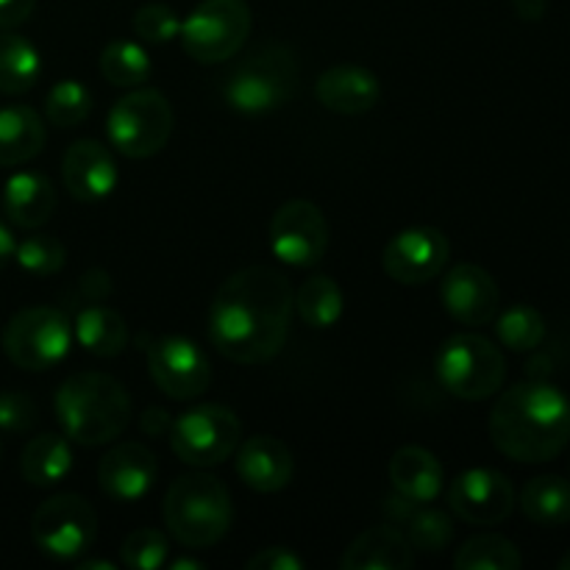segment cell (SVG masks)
I'll use <instances>...</instances> for the list:
<instances>
[{
	"label": "cell",
	"mask_w": 570,
	"mask_h": 570,
	"mask_svg": "<svg viewBox=\"0 0 570 570\" xmlns=\"http://www.w3.org/2000/svg\"><path fill=\"white\" fill-rule=\"evenodd\" d=\"M295 315L287 278L265 265L232 273L209 309V340L217 354L237 365H262L282 354Z\"/></svg>",
	"instance_id": "6da1fadb"
},
{
	"label": "cell",
	"mask_w": 570,
	"mask_h": 570,
	"mask_svg": "<svg viewBox=\"0 0 570 570\" xmlns=\"http://www.w3.org/2000/svg\"><path fill=\"white\" fill-rule=\"evenodd\" d=\"M488 432L501 454L523 465L557 460L570 443V399L540 379L512 384L495 401Z\"/></svg>",
	"instance_id": "7a4b0ae2"
},
{
	"label": "cell",
	"mask_w": 570,
	"mask_h": 570,
	"mask_svg": "<svg viewBox=\"0 0 570 570\" xmlns=\"http://www.w3.org/2000/svg\"><path fill=\"white\" fill-rule=\"evenodd\" d=\"M53 406L65 438L83 449L115 443L131 423L128 390L109 373H72L56 390Z\"/></svg>",
	"instance_id": "3957f363"
},
{
	"label": "cell",
	"mask_w": 570,
	"mask_h": 570,
	"mask_svg": "<svg viewBox=\"0 0 570 570\" xmlns=\"http://www.w3.org/2000/svg\"><path fill=\"white\" fill-rule=\"evenodd\" d=\"M161 515L176 543L187 549H209L232 529V493L212 473H184L167 488Z\"/></svg>",
	"instance_id": "277c9868"
},
{
	"label": "cell",
	"mask_w": 570,
	"mask_h": 570,
	"mask_svg": "<svg viewBox=\"0 0 570 570\" xmlns=\"http://www.w3.org/2000/svg\"><path fill=\"white\" fill-rule=\"evenodd\" d=\"M298 89V61L287 45L267 42L250 50L223 83L228 109L239 115H267L289 104Z\"/></svg>",
	"instance_id": "5b68a950"
},
{
	"label": "cell",
	"mask_w": 570,
	"mask_h": 570,
	"mask_svg": "<svg viewBox=\"0 0 570 570\" xmlns=\"http://www.w3.org/2000/svg\"><path fill=\"white\" fill-rule=\"evenodd\" d=\"M434 373L454 399L484 401L504 387L507 360L504 351L482 334H454L440 345Z\"/></svg>",
	"instance_id": "8992f818"
},
{
	"label": "cell",
	"mask_w": 570,
	"mask_h": 570,
	"mask_svg": "<svg viewBox=\"0 0 570 570\" xmlns=\"http://www.w3.org/2000/svg\"><path fill=\"white\" fill-rule=\"evenodd\" d=\"M173 122V106L159 89L134 87L109 109L106 139L126 159H150L170 142Z\"/></svg>",
	"instance_id": "52a82bcc"
},
{
	"label": "cell",
	"mask_w": 570,
	"mask_h": 570,
	"mask_svg": "<svg viewBox=\"0 0 570 570\" xmlns=\"http://www.w3.org/2000/svg\"><path fill=\"white\" fill-rule=\"evenodd\" d=\"M254 14L245 0H200L181 20V48L198 65H220L250 37Z\"/></svg>",
	"instance_id": "ba28073f"
},
{
	"label": "cell",
	"mask_w": 570,
	"mask_h": 570,
	"mask_svg": "<svg viewBox=\"0 0 570 570\" xmlns=\"http://www.w3.org/2000/svg\"><path fill=\"white\" fill-rule=\"evenodd\" d=\"M72 345L70 317L53 306H28L9 321L3 351L11 365L28 373H42L59 365Z\"/></svg>",
	"instance_id": "9c48e42d"
},
{
	"label": "cell",
	"mask_w": 570,
	"mask_h": 570,
	"mask_svg": "<svg viewBox=\"0 0 570 570\" xmlns=\"http://www.w3.org/2000/svg\"><path fill=\"white\" fill-rule=\"evenodd\" d=\"M170 449L184 465L215 468L237 451L243 423L223 404H198L173 421Z\"/></svg>",
	"instance_id": "30bf717a"
},
{
	"label": "cell",
	"mask_w": 570,
	"mask_h": 570,
	"mask_svg": "<svg viewBox=\"0 0 570 570\" xmlns=\"http://www.w3.org/2000/svg\"><path fill=\"white\" fill-rule=\"evenodd\" d=\"M98 538V515L78 493L50 495L31 518V540L50 560H78Z\"/></svg>",
	"instance_id": "8fae6325"
},
{
	"label": "cell",
	"mask_w": 570,
	"mask_h": 570,
	"mask_svg": "<svg viewBox=\"0 0 570 570\" xmlns=\"http://www.w3.org/2000/svg\"><path fill=\"white\" fill-rule=\"evenodd\" d=\"M332 228L321 206L295 198L276 209L271 220V250L278 262L289 267L321 265L328 250Z\"/></svg>",
	"instance_id": "7c38bea8"
},
{
	"label": "cell",
	"mask_w": 570,
	"mask_h": 570,
	"mask_svg": "<svg viewBox=\"0 0 570 570\" xmlns=\"http://www.w3.org/2000/svg\"><path fill=\"white\" fill-rule=\"evenodd\" d=\"M145 356H148L150 379L167 399L193 401L209 390L212 362L193 340L181 334H167V337L154 340Z\"/></svg>",
	"instance_id": "4fadbf2b"
},
{
	"label": "cell",
	"mask_w": 570,
	"mask_h": 570,
	"mask_svg": "<svg viewBox=\"0 0 570 570\" xmlns=\"http://www.w3.org/2000/svg\"><path fill=\"white\" fill-rule=\"evenodd\" d=\"M451 245L440 228L412 226L395 234L382 254L384 273L404 287H417L443 273Z\"/></svg>",
	"instance_id": "5bb4252c"
},
{
	"label": "cell",
	"mask_w": 570,
	"mask_h": 570,
	"mask_svg": "<svg viewBox=\"0 0 570 570\" xmlns=\"http://www.w3.org/2000/svg\"><path fill=\"white\" fill-rule=\"evenodd\" d=\"M449 507L471 527H495L515 510V488L493 468H471L449 488Z\"/></svg>",
	"instance_id": "9a60e30c"
},
{
	"label": "cell",
	"mask_w": 570,
	"mask_h": 570,
	"mask_svg": "<svg viewBox=\"0 0 570 570\" xmlns=\"http://www.w3.org/2000/svg\"><path fill=\"white\" fill-rule=\"evenodd\" d=\"M440 304L465 326H484L499 315L501 293L495 278L473 262H460L440 282Z\"/></svg>",
	"instance_id": "2e32d148"
},
{
	"label": "cell",
	"mask_w": 570,
	"mask_h": 570,
	"mask_svg": "<svg viewBox=\"0 0 570 570\" xmlns=\"http://www.w3.org/2000/svg\"><path fill=\"white\" fill-rule=\"evenodd\" d=\"M61 181L70 198L81 204H98L117 187V161L98 139H78L61 159Z\"/></svg>",
	"instance_id": "e0dca14e"
},
{
	"label": "cell",
	"mask_w": 570,
	"mask_h": 570,
	"mask_svg": "<svg viewBox=\"0 0 570 570\" xmlns=\"http://www.w3.org/2000/svg\"><path fill=\"white\" fill-rule=\"evenodd\" d=\"M156 456L142 443H117L98 462V484L111 501L134 504L154 490Z\"/></svg>",
	"instance_id": "ac0fdd59"
},
{
	"label": "cell",
	"mask_w": 570,
	"mask_h": 570,
	"mask_svg": "<svg viewBox=\"0 0 570 570\" xmlns=\"http://www.w3.org/2000/svg\"><path fill=\"white\" fill-rule=\"evenodd\" d=\"M237 476L254 493H278L293 482V451L271 434H256L237 445Z\"/></svg>",
	"instance_id": "d6986e66"
},
{
	"label": "cell",
	"mask_w": 570,
	"mask_h": 570,
	"mask_svg": "<svg viewBox=\"0 0 570 570\" xmlns=\"http://www.w3.org/2000/svg\"><path fill=\"white\" fill-rule=\"evenodd\" d=\"M315 98L323 109L343 117L371 111L382 98L376 72L360 65H334L323 70L315 81Z\"/></svg>",
	"instance_id": "ffe728a7"
},
{
	"label": "cell",
	"mask_w": 570,
	"mask_h": 570,
	"mask_svg": "<svg viewBox=\"0 0 570 570\" xmlns=\"http://www.w3.org/2000/svg\"><path fill=\"white\" fill-rule=\"evenodd\" d=\"M412 566H415V549L393 523L365 529L340 557L343 570H410Z\"/></svg>",
	"instance_id": "44dd1931"
},
{
	"label": "cell",
	"mask_w": 570,
	"mask_h": 570,
	"mask_svg": "<svg viewBox=\"0 0 570 570\" xmlns=\"http://www.w3.org/2000/svg\"><path fill=\"white\" fill-rule=\"evenodd\" d=\"M56 212V187L42 173L22 170L9 176L3 184V215L9 217L11 226L33 228L45 226Z\"/></svg>",
	"instance_id": "7402d4cb"
},
{
	"label": "cell",
	"mask_w": 570,
	"mask_h": 570,
	"mask_svg": "<svg viewBox=\"0 0 570 570\" xmlns=\"http://www.w3.org/2000/svg\"><path fill=\"white\" fill-rule=\"evenodd\" d=\"M387 473L395 493L415 501V504H432L443 493V465L423 445H404V449L395 451Z\"/></svg>",
	"instance_id": "603a6c76"
},
{
	"label": "cell",
	"mask_w": 570,
	"mask_h": 570,
	"mask_svg": "<svg viewBox=\"0 0 570 570\" xmlns=\"http://www.w3.org/2000/svg\"><path fill=\"white\" fill-rule=\"evenodd\" d=\"M45 139V122L31 106L11 104L0 109V167H17L37 159Z\"/></svg>",
	"instance_id": "cb8c5ba5"
},
{
	"label": "cell",
	"mask_w": 570,
	"mask_h": 570,
	"mask_svg": "<svg viewBox=\"0 0 570 570\" xmlns=\"http://www.w3.org/2000/svg\"><path fill=\"white\" fill-rule=\"evenodd\" d=\"M72 340L98 360H115L128 345V323L111 306H83L72 321Z\"/></svg>",
	"instance_id": "d4e9b609"
},
{
	"label": "cell",
	"mask_w": 570,
	"mask_h": 570,
	"mask_svg": "<svg viewBox=\"0 0 570 570\" xmlns=\"http://www.w3.org/2000/svg\"><path fill=\"white\" fill-rule=\"evenodd\" d=\"M72 449L70 440L61 434L45 432L28 440L20 456V473L31 488H53L70 473Z\"/></svg>",
	"instance_id": "484cf974"
},
{
	"label": "cell",
	"mask_w": 570,
	"mask_h": 570,
	"mask_svg": "<svg viewBox=\"0 0 570 570\" xmlns=\"http://www.w3.org/2000/svg\"><path fill=\"white\" fill-rule=\"evenodd\" d=\"M521 512L538 527H566L570 523V482L562 476H538L523 484Z\"/></svg>",
	"instance_id": "4316f807"
},
{
	"label": "cell",
	"mask_w": 570,
	"mask_h": 570,
	"mask_svg": "<svg viewBox=\"0 0 570 570\" xmlns=\"http://www.w3.org/2000/svg\"><path fill=\"white\" fill-rule=\"evenodd\" d=\"M42 76V56L31 39L14 31H0V92L22 95Z\"/></svg>",
	"instance_id": "83f0119b"
},
{
	"label": "cell",
	"mask_w": 570,
	"mask_h": 570,
	"mask_svg": "<svg viewBox=\"0 0 570 570\" xmlns=\"http://www.w3.org/2000/svg\"><path fill=\"white\" fill-rule=\"evenodd\" d=\"M345 295L332 276H312L295 293V315L315 332L334 328L343 321Z\"/></svg>",
	"instance_id": "f1b7e54d"
},
{
	"label": "cell",
	"mask_w": 570,
	"mask_h": 570,
	"mask_svg": "<svg viewBox=\"0 0 570 570\" xmlns=\"http://www.w3.org/2000/svg\"><path fill=\"white\" fill-rule=\"evenodd\" d=\"M154 72L148 50L139 42H128V39H115L100 50V76L111 83V87H142Z\"/></svg>",
	"instance_id": "f546056e"
},
{
	"label": "cell",
	"mask_w": 570,
	"mask_h": 570,
	"mask_svg": "<svg viewBox=\"0 0 570 570\" xmlns=\"http://www.w3.org/2000/svg\"><path fill=\"white\" fill-rule=\"evenodd\" d=\"M521 566L518 546L501 534H476L454 554L456 570H518Z\"/></svg>",
	"instance_id": "4dcf8cb0"
},
{
	"label": "cell",
	"mask_w": 570,
	"mask_h": 570,
	"mask_svg": "<svg viewBox=\"0 0 570 570\" xmlns=\"http://www.w3.org/2000/svg\"><path fill=\"white\" fill-rule=\"evenodd\" d=\"M495 321V337L504 348L515 351V354H527V351L540 348L546 340V321L534 306L529 304H512Z\"/></svg>",
	"instance_id": "1f68e13d"
},
{
	"label": "cell",
	"mask_w": 570,
	"mask_h": 570,
	"mask_svg": "<svg viewBox=\"0 0 570 570\" xmlns=\"http://www.w3.org/2000/svg\"><path fill=\"white\" fill-rule=\"evenodd\" d=\"M406 527V540L415 549V554H440L454 540V521L449 512L434 510V507H417L410 515Z\"/></svg>",
	"instance_id": "d6a6232c"
},
{
	"label": "cell",
	"mask_w": 570,
	"mask_h": 570,
	"mask_svg": "<svg viewBox=\"0 0 570 570\" xmlns=\"http://www.w3.org/2000/svg\"><path fill=\"white\" fill-rule=\"evenodd\" d=\"M89 111H92V95L76 78H65V81L53 83V89L45 98V117L56 128L81 126Z\"/></svg>",
	"instance_id": "836d02e7"
},
{
	"label": "cell",
	"mask_w": 570,
	"mask_h": 570,
	"mask_svg": "<svg viewBox=\"0 0 570 570\" xmlns=\"http://www.w3.org/2000/svg\"><path fill=\"white\" fill-rule=\"evenodd\" d=\"M14 262L31 276H53L65 267L67 248L61 245V239L50 237V234H31L17 243Z\"/></svg>",
	"instance_id": "e575fe53"
},
{
	"label": "cell",
	"mask_w": 570,
	"mask_h": 570,
	"mask_svg": "<svg viewBox=\"0 0 570 570\" xmlns=\"http://www.w3.org/2000/svg\"><path fill=\"white\" fill-rule=\"evenodd\" d=\"M170 560V540L159 529H137L120 546V562L137 570H159Z\"/></svg>",
	"instance_id": "d590c367"
},
{
	"label": "cell",
	"mask_w": 570,
	"mask_h": 570,
	"mask_svg": "<svg viewBox=\"0 0 570 570\" xmlns=\"http://www.w3.org/2000/svg\"><path fill=\"white\" fill-rule=\"evenodd\" d=\"M134 33L148 45H167L178 37L181 31V20H178L176 9L165 3H145L134 11Z\"/></svg>",
	"instance_id": "8d00e7d4"
},
{
	"label": "cell",
	"mask_w": 570,
	"mask_h": 570,
	"mask_svg": "<svg viewBox=\"0 0 570 570\" xmlns=\"http://www.w3.org/2000/svg\"><path fill=\"white\" fill-rule=\"evenodd\" d=\"M37 423V404L20 390H0V432L22 434Z\"/></svg>",
	"instance_id": "74e56055"
},
{
	"label": "cell",
	"mask_w": 570,
	"mask_h": 570,
	"mask_svg": "<svg viewBox=\"0 0 570 570\" xmlns=\"http://www.w3.org/2000/svg\"><path fill=\"white\" fill-rule=\"evenodd\" d=\"M248 570H304V560L295 554L287 546H267V549L256 551L248 562H245Z\"/></svg>",
	"instance_id": "f35d334b"
},
{
	"label": "cell",
	"mask_w": 570,
	"mask_h": 570,
	"mask_svg": "<svg viewBox=\"0 0 570 570\" xmlns=\"http://www.w3.org/2000/svg\"><path fill=\"white\" fill-rule=\"evenodd\" d=\"M37 0H0V31H14L31 20Z\"/></svg>",
	"instance_id": "ab89813d"
},
{
	"label": "cell",
	"mask_w": 570,
	"mask_h": 570,
	"mask_svg": "<svg viewBox=\"0 0 570 570\" xmlns=\"http://www.w3.org/2000/svg\"><path fill=\"white\" fill-rule=\"evenodd\" d=\"M139 429H142L145 438H167L173 429V415L161 406H148L139 415Z\"/></svg>",
	"instance_id": "60d3db41"
},
{
	"label": "cell",
	"mask_w": 570,
	"mask_h": 570,
	"mask_svg": "<svg viewBox=\"0 0 570 570\" xmlns=\"http://www.w3.org/2000/svg\"><path fill=\"white\" fill-rule=\"evenodd\" d=\"M81 289H83V295H87V298L92 301V304H100V301H106L111 295L109 273H104V271L83 273Z\"/></svg>",
	"instance_id": "b9f144b4"
},
{
	"label": "cell",
	"mask_w": 570,
	"mask_h": 570,
	"mask_svg": "<svg viewBox=\"0 0 570 570\" xmlns=\"http://www.w3.org/2000/svg\"><path fill=\"white\" fill-rule=\"evenodd\" d=\"M14 250H17L14 234H11V228L0 220V271H3L9 262H14Z\"/></svg>",
	"instance_id": "7bdbcfd3"
},
{
	"label": "cell",
	"mask_w": 570,
	"mask_h": 570,
	"mask_svg": "<svg viewBox=\"0 0 570 570\" xmlns=\"http://www.w3.org/2000/svg\"><path fill=\"white\" fill-rule=\"evenodd\" d=\"M515 11L521 20L538 22L546 14V0H515Z\"/></svg>",
	"instance_id": "ee69618b"
},
{
	"label": "cell",
	"mask_w": 570,
	"mask_h": 570,
	"mask_svg": "<svg viewBox=\"0 0 570 570\" xmlns=\"http://www.w3.org/2000/svg\"><path fill=\"white\" fill-rule=\"evenodd\" d=\"M170 570H204L206 562L195 560V557H178V560H167Z\"/></svg>",
	"instance_id": "f6af8a7d"
},
{
	"label": "cell",
	"mask_w": 570,
	"mask_h": 570,
	"mask_svg": "<svg viewBox=\"0 0 570 570\" xmlns=\"http://www.w3.org/2000/svg\"><path fill=\"white\" fill-rule=\"evenodd\" d=\"M78 570H117V566L109 560H81Z\"/></svg>",
	"instance_id": "bcb514c9"
},
{
	"label": "cell",
	"mask_w": 570,
	"mask_h": 570,
	"mask_svg": "<svg viewBox=\"0 0 570 570\" xmlns=\"http://www.w3.org/2000/svg\"><path fill=\"white\" fill-rule=\"evenodd\" d=\"M557 568H560V570H570V551H568L566 557H562L560 562H557Z\"/></svg>",
	"instance_id": "7dc6e473"
}]
</instances>
